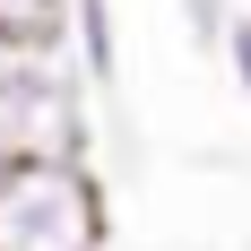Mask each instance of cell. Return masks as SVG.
<instances>
[{
	"instance_id": "cell-1",
	"label": "cell",
	"mask_w": 251,
	"mask_h": 251,
	"mask_svg": "<svg viewBox=\"0 0 251 251\" xmlns=\"http://www.w3.org/2000/svg\"><path fill=\"white\" fill-rule=\"evenodd\" d=\"M96 96L70 70V52L0 44V174L9 165H87Z\"/></svg>"
},
{
	"instance_id": "cell-2",
	"label": "cell",
	"mask_w": 251,
	"mask_h": 251,
	"mask_svg": "<svg viewBox=\"0 0 251 251\" xmlns=\"http://www.w3.org/2000/svg\"><path fill=\"white\" fill-rule=\"evenodd\" d=\"M0 251H104L96 165H9L0 174Z\"/></svg>"
},
{
	"instance_id": "cell-3",
	"label": "cell",
	"mask_w": 251,
	"mask_h": 251,
	"mask_svg": "<svg viewBox=\"0 0 251 251\" xmlns=\"http://www.w3.org/2000/svg\"><path fill=\"white\" fill-rule=\"evenodd\" d=\"M61 52H70V70L87 78V96H113V87H122V44H113V0H70Z\"/></svg>"
},
{
	"instance_id": "cell-4",
	"label": "cell",
	"mask_w": 251,
	"mask_h": 251,
	"mask_svg": "<svg viewBox=\"0 0 251 251\" xmlns=\"http://www.w3.org/2000/svg\"><path fill=\"white\" fill-rule=\"evenodd\" d=\"M61 26H70V0H0V44L61 52Z\"/></svg>"
},
{
	"instance_id": "cell-5",
	"label": "cell",
	"mask_w": 251,
	"mask_h": 251,
	"mask_svg": "<svg viewBox=\"0 0 251 251\" xmlns=\"http://www.w3.org/2000/svg\"><path fill=\"white\" fill-rule=\"evenodd\" d=\"M182 26L200 52H226V26H234V0H182Z\"/></svg>"
},
{
	"instance_id": "cell-6",
	"label": "cell",
	"mask_w": 251,
	"mask_h": 251,
	"mask_svg": "<svg viewBox=\"0 0 251 251\" xmlns=\"http://www.w3.org/2000/svg\"><path fill=\"white\" fill-rule=\"evenodd\" d=\"M217 61H226V70H234V87L251 96V9H234V26H226V52H217Z\"/></svg>"
}]
</instances>
